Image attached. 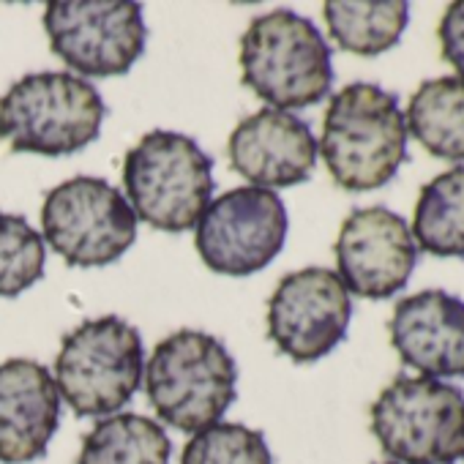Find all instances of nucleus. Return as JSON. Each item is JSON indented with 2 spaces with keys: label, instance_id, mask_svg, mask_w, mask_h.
Masks as SVG:
<instances>
[{
  "label": "nucleus",
  "instance_id": "obj_2",
  "mask_svg": "<svg viewBox=\"0 0 464 464\" xmlns=\"http://www.w3.org/2000/svg\"><path fill=\"white\" fill-rule=\"evenodd\" d=\"M145 391L164 423L197 434L218 423L236 401L238 366L216 336L183 328L156 344Z\"/></svg>",
  "mask_w": 464,
  "mask_h": 464
},
{
  "label": "nucleus",
  "instance_id": "obj_8",
  "mask_svg": "<svg viewBox=\"0 0 464 464\" xmlns=\"http://www.w3.org/2000/svg\"><path fill=\"white\" fill-rule=\"evenodd\" d=\"M42 229L69 266L104 268L134 246L137 216L112 183L77 175L44 197Z\"/></svg>",
  "mask_w": 464,
  "mask_h": 464
},
{
  "label": "nucleus",
  "instance_id": "obj_7",
  "mask_svg": "<svg viewBox=\"0 0 464 464\" xmlns=\"http://www.w3.org/2000/svg\"><path fill=\"white\" fill-rule=\"evenodd\" d=\"M142 363L140 331L121 317H99L63 336L53 380L80 418H102L131 401Z\"/></svg>",
  "mask_w": 464,
  "mask_h": 464
},
{
  "label": "nucleus",
  "instance_id": "obj_6",
  "mask_svg": "<svg viewBox=\"0 0 464 464\" xmlns=\"http://www.w3.org/2000/svg\"><path fill=\"white\" fill-rule=\"evenodd\" d=\"M372 434L396 464H459L464 459V391L399 374L372 404Z\"/></svg>",
  "mask_w": 464,
  "mask_h": 464
},
{
  "label": "nucleus",
  "instance_id": "obj_11",
  "mask_svg": "<svg viewBox=\"0 0 464 464\" xmlns=\"http://www.w3.org/2000/svg\"><path fill=\"white\" fill-rule=\"evenodd\" d=\"M350 320L353 298L331 268L287 274L268 301V339L295 363H314L334 353Z\"/></svg>",
  "mask_w": 464,
  "mask_h": 464
},
{
  "label": "nucleus",
  "instance_id": "obj_23",
  "mask_svg": "<svg viewBox=\"0 0 464 464\" xmlns=\"http://www.w3.org/2000/svg\"><path fill=\"white\" fill-rule=\"evenodd\" d=\"M380 464H396V461H380Z\"/></svg>",
  "mask_w": 464,
  "mask_h": 464
},
{
  "label": "nucleus",
  "instance_id": "obj_4",
  "mask_svg": "<svg viewBox=\"0 0 464 464\" xmlns=\"http://www.w3.org/2000/svg\"><path fill=\"white\" fill-rule=\"evenodd\" d=\"M102 93L69 72H39L0 96V140L17 153L69 156L102 134Z\"/></svg>",
  "mask_w": 464,
  "mask_h": 464
},
{
  "label": "nucleus",
  "instance_id": "obj_13",
  "mask_svg": "<svg viewBox=\"0 0 464 464\" xmlns=\"http://www.w3.org/2000/svg\"><path fill=\"white\" fill-rule=\"evenodd\" d=\"M229 164L257 188L306 183L317 167V140L306 121L285 110H260L241 121L227 142Z\"/></svg>",
  "mask_w": 464,
  "mask_h": 464
},
{
  "label": "nucleus",
  "instance_id": "obj_5",
  "mask_svg": "<svg viewBox=\"0 0 464 464\" xmlns=\"http://www.w3.org/2000/svg\"><path fill=\"white\" fill-rule=\"evenodd\" d=\"M123 186L137 218L161 232H186L210 205L213 161L191 137L156 129L126 153Z\"/></svg>",
  "mask_w": 464,
  "mask_h": 464
},
{
  "label": "nucleus",
  "instance_id": "obj_9",
  "mask_svg": "<svg viewBox=\"0 0 464 464\" xmlns=\"http://www.w3.org/2000/svg\"><path fill=\"white\" fill-rule=\"evenodd\" d=\"M287 208L271 188L244 186L216 197L197 221L194 246L221 276H252L268 268L287 241Z\"/></svg>",
  "mask_w": 464,
  "mask_h": 464
},
{
  "label": "nucleus",
  "instance_id": "obj_19",
  "mask_svg": "<svg viewBox=\"0 0 464 464\" xmlns=\"http://www.w3.org/2000/svg\"><path fill=\"white\" fill-rule=\"evenodd\" d=\"M167 431L134 412L102 418L82 440L77 464H169Z\"/></svg>",
  "mask_w": 464,
  "mask_h": 464
},
{
  "label": "nucleus",
  "instance_id": "obj_12",
  "mask_svg": "<svg viewBox=\"0 0 464 464\" xmlns=\"http://www.w3.org/2000/svg\"><path fill=\"white\" fill-rule=\"evenodd\" d=\"M334 255L336 276L347 293L369 301L399 295L418 266V246L407 218L385 205L353 210L342 221Z\"/></svg>",
  "mask_w": 464,
  "mask_h": 464
},
{
  "label": "nucleus",
  "instance_id": "obj_10",
  "mask_svg": "<svg viewBox=\"0 0 464 464\" xmlns=\"http://www.w3.org/2000/svg\"><path fill=\"white\" fill-rule=\"evenodd\" d=\"M53 53L82 77H121L142 58L148 28L131 0H53L44 9Z\"/></svg>",
  "mask_w": 464,
  "mask_h": 464
},
{
  "label": "nucleus",
  "instance_id": "obj_17",
  "mask_svg": "<svg viewBox=\"0 0 464 464\" xmlns=\"http://www.w3.org/2000/svg\"><path fill=\"white\" fill-rule=\"evenodd\" d=\"M407 134L426 153L445 161H464V80L437 77L418 85L407 104Z\"/></svg>",
  "mask_w": 464,
  "mask_h": 464
},
{
  "label": "nucleus",
  "instance_id": "obj_18",
  "mask_svg": "<svg viewBox=\"0 0 464 464\" xmlns=\"http://www.w3.org/2000/svg\"><path fill=\"white\" fill-rule=\"evenodd\" d=\"M415 246L431 257L464 260V167H450L431 178L415 202Z\"/></svg>",
  "mask_w": 464,
  "mask_h": 464
},
{
  "label": "nucleus",
  "instance_id": "obj_15",
  "mask_svg": "<svg viewBox=\"0 0 464 464\" xmlns=\"http://www.w3.org/2000/svg\"><path fill=\"white\" fill-rule=\"evenodd\" d=\"M58 423L61 393L50 369L28 358L0 363V461L42 459Z\"/></svg>",
  "mask_w": 464,
  "mask_h": 464
},
{
  "label": "nucleus",
  "instance_id": "obj_16",
  "mask_svg": "<svg viewBox=\"0 0 464 464\" xmlns=\"http://www.w3.org/2000/svg\"><path fill=\"white\" fill-rule=\"evenodd\" d=\"M323 14L331 39L361 58L393 50L410 25V4L404 0H328Z\"/></svg>",
  "mask_w": 464,
  "mask_h": 464
},
{
  "label": "nucleus",
  "instance_id": "obj_14",
  "mask_svg": "<svg viewBox=\"0 0 464 464\" xmlns=\"http://www.w3.org/2000/svg\"><path fill=\"white\" fill-rule=\"evenodd\" d=\"M399 358L431 380L464 377V301L445 290H423L396 304L388 323Z\"/></svg>",
  "mask_w": 464,
  "mask_h": 464
},
{
  "label": "nucleus",
  "instance_id": "obj_21",
  "mask_svg": "<svg viewBox=\"0 0 464 464\" xmlns=\"http://www.w3.org/2000/svg\"><path fill=\"white\" fill-rule=\"evenodd\" d=\"M180 464H274V456L263 431L218 420L191 434Z\"/></svg>",
  "mask_w": 464,
  "mask_h": 464
},
{
  "label": "nucleus",
  "instance_id": "obj_1",
  "mask_svg": "<svg viewBox=\"0 0 464 464\" xmlns=\"http://www.w3.org/2000/svg\"><path fill=\"white\" fill-rule=\"evenodd\" d=\"M407 137L399 96L374 82H353L331 96L317 148L336 186L374 191L407 161Z\"/></svg>",
  "mask_w": 464,
  "mask_h": 464
},
{
  "label": "nucleus",
  "instance_id": "obj_22",
  "mask_svg": "<svg viewBox=\"0 0 464 464\" xmlns=\"http://www.w3.org/2000/svg\"><path fill=\"white\" fill-rule=\"evenodd\" d=\"M437 36H440L442 58L456 69L459 80H464V0H456V4L445 9Z\"/></svg>",
  "mask_w": 464,
  "mask_h": 464
},
{
  "label": "nucleus",
  "instance_id": "obj_3",
  "mask_svg": "<svg viewBox=\"0 0 464 464\" xmlns=\"http://www.w3.org/2000/svg\"><path fill=\"white\" fill-rule=\"evenodd\" d=\"M244 82L271 110L320 104L334 85V61L317 25L290 9L260 14L241 39Z\"/></svg>",
  "mask_w": 464,
  "mask_h": 464
},
{
  "label": "nucleus",
  "instance_id": "obj_20",
  "mask_svg": "<svg viewBox=\"0 0 464 464\" xmlns=\"http://www.w3.org/2000/svg\"><path fill=\"white\" fill-rule=\"evenodd\" d=\"M44 241L17 213H0V298H17L44 276Z\"/></svg>",
  "mask_w": 464,
  "mask_h": 464
}]
</instances>
